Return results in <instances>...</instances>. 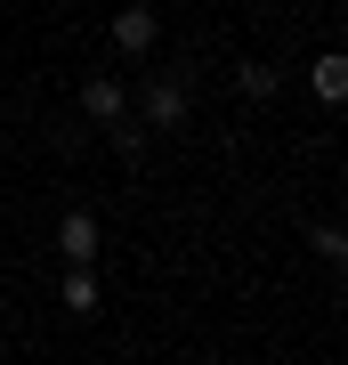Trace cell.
<instances>
[{
  "label": "cell",
  "instance_id": "3957f363",
  "mask_svg": "<svg viewBox=\"0 0 348 365\" xmlns=\"http://www.w3.org/2000/svg\"><path fill=\"white\" fill-rule=\"evenodd\" d=\"M81 114H90V122H122L130 114V90L114 73H90V81H81Z\"/></svg>",
  "mask_w": 348,
  "mask_h": 365
},
{
  "label": "cell",
  "instance_id": "52a82bcc",
  "mask_svg": "<svg viewBox=\"0 0 348 365\" xmlns=\"http://www.w3.org/2000/svg\"><path fill=\"white\" fill-rule=\"evenodd\" d=\"M308 252H316L324 268H348V227H340V220H316V227H308Z\"/></svg>",
  "mask_w": 348,
  "mask_h": 365
},
{
  "label": "cell",
  "instance_id": "277c9868",
  "mask_svg": "<svg viewBox=\"0 0 348 365\" xmlns=\"http://www.w3.org/2000/svg\"><path fill=\"white\" fill-rule=\"evenodd\" d=\"M57 252H65L73 268L97 260V220H90V211H65V220H57Z\"/></svg>",
  "mask_w": 348,
  "mask_h": 365
},
{
  "label": "cell",
  "instance_id": "7a4b0ae2",
  "mask_svg": "<svg viewBox=\"0 0 348 365\" xmlns=\"http://www.w3.org/2000/svg\"><path fill=\"white\" fill-rule=\"evenodd\" d=\"M154 41H162V16L146 9V0L114 9V49H122V57H154Z\"/></svg>",
  "mask_w": 348,
  "mask_h": 365
},
{
  "label": "cell",
  "instance_id": "8992f818",
  "mask_svg": "<svg viewBox=\"0 0 348 365\" xmlns=\"http://www.w3.org/2000/svg\"><path fill=\"white\" fill-rule=\"evenodd\" d=\"M235 90H243L251 106H268L275 90H284V66H268V57H243V66H235Z\"/></svg>",
  "mask_w": 348,
  "mask_h": 365
},
{
  "label": "cell",
  "instance_id": "5b68a950",
  "mask_svg": "<svg viewBox=\"0 0 348 365\" xmlns=\"http://www.w3.org/2000/svg\"><path fill=\"white\" fill-rule=\"evenodd\" d=\"M308 90L324 98V106H348V49H324L316 66H308Z\"/></svg>",
  "mask_w": 348,
  "mask_h": 365
},
{
  "label": "cell",
  "instance_id": "ba28073f",
  "mask_svg": "<svg viewBox=\"0 0 348 365\" xmlns=\"http://www.w3.org/2000/svg\"><path fill=\"white\" fill-rule=\"evenodd\" d=\"M57 300H65L73 317H97V276H90V268H73V276H65V292H57Z\"/></svg>",
  "mask_w": 348,
  "mask_h": 365
},
{
  "label": "cell",
  "instance_id": "6da1fadb",
  "mask_svg": "<svg viewBox=\"0 0 348 365\" xmlns=\"http://www.w3.org/2000/svg\"><path fill=\"white\" fill-rule=\"evenodd\" d=\"M186 114H194V81H186L179 66L154 73V81L138 90V122H146V130H186Z\"/></svg>",
  "mask_w": 348,
  "mask_h": 365
}]
</instances>
